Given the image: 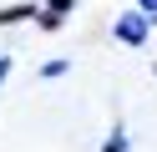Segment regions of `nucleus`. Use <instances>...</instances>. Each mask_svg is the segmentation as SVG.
I'll list each match as a JSON object with an SVG mask.
<instances>
[{"mask_svg": "<svg viewBox=\"0 0 157 152\" xmlns=\"http://www.w3.org/2000/svg\"><path fill=\"white\" fill-rule=\"evenodd\" d=\"M112 36L122 41V46H147V41H152V20H147L142 10H127V15H117Z\"/></svg>", "mask_w": 157, "mask_h": 152, "instance_id": "f257e3e1", "label": "nucleus"}, {"mask_svg": "<svg viewBox=\"0 0 157 152\" xmlns=\"http://www.w3.org/2000/svg\"><path fill=\"white\" fill-rule=\"evenodd\" d=\"M41 5L36 0H21V5H0V25H21V20H36Z\"/></svg>", "mask_w": 157, "mask_h": 152, "instance_id": "f03ea898", "label": "nucleus"}, {"mask_svg": "<svg viewBox=\"0 0 157 152\" xmlns=\"http://www.w3.org/2000/svg\"><path fill=\"white\" fill-rule=\"evenodd\" d=\"M36 5H41L46 15H56V20H66V15H71V10H76V0H36Z\"/></svg>", "mask_w": 157, "mask_h": 152, "instance_id": "7ed1b4c3", "label": "nucleus"}, {"mask_svg": "<svg viewBox=\"0 0 157 152\" xmlns=\"http://www.w3.org/2000/svg\"><path fill=\"white\" fill-rule=\"evenodd\" d=\"M101 152H127V132L122 127H112V137H106V147Z\"/></svg>", "mask_w": 157, "mask_h": 152, "instance_id": "20e7f679", "label": "nucleus"}, {"mask_svg": "<svg viewBox=\"0 0 157 152\" xmlns=\"http://www.w3.org/2000/svg\"><path fill=\"white\" fill-rule=\"evenodd\" d=\"M41 76H46V81H56V76H66V61H46V66H41Z\"/></svg>", "mask_w": 157, "mask_h": 152, "instance_id": "39448f33", "label": "nucleus"}, {"mask_svg": "<svg viewBox=\"0 0 157 152\" xmlns=\"http://www.w3.org/2000/svg\"><path fill=\"white\" fill-rule=\"evenodd\" d=\"M137 10H142L147 20H157V0H137Z\"/></svg>", "mask_w": 157, "mask_h": 152, "instance_id": "423d86ee", "label": "nucleus"}, {"mask_svg": "<svg viewBox=\"0 0 157 152\" xmlns=\"http://www.w3.org/2000/svg\"><path fill=\"white\" fill-rule=\"evenodd\" d=\"M5 76H10V56L0 51V86H5Z\"/></svg>", "mask_w": 157, "mask_h": 152, "instance_id": "0eeeda50", "label": "nucleus"}]
</instances>
